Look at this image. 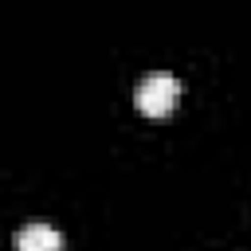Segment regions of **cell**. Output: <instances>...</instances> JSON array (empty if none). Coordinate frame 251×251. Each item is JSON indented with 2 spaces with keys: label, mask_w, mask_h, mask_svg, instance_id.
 <instances>
[{
  "label": "cell",
  "mask_w": 251,
  "mask_h": 251,
  "mask_svg": "<svg viewBox=\"0 0 251 251\" xmlns=\"http://www.w3.org/2000/svg\"><path fill=\"white\" fill-rule=\"evenodd\" d=\"M176 98H180V82H176V75H169V71L145 75V78L137 82V90H133V102H137V110H141L145 118H165V114L176 106Z\"/></svg>",
  "instance_id": "obj_1"
},
{
  "label": "cell",
  "mask_w": 251,
  "mask_h": 251,
  "mask_svg": "<svg viewBox=\"0 0 251 251\" xmlns=\"http://www.w3.org/2000/svg\"><path fill=\"white\" fill-rule=\"evenodd\" d=\"M16 251H63V235H59V227L31 220L16 231Z\"/></svg>",
  "instance_id": "obj_2"
}]
</instances>
